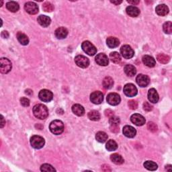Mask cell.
Returning a JSON list of instances; mask_svg holds the SVG:
<instances>
[{"label": "cell", "mask_w": 172, "mask_h": 172, "mask_svg": "<svg viewBox=\"0 0 172 172\" xmlns=\"http://www.w3.org/2000/svg\"><path fill=\"white\" fill-rule=\"evenodd\" d=\"M105 114L106 116L108 117H110L112 116H114V112H113L112 110H110V109H108V110H106L105 111Z\"/></svg>", "instance_id": "ee69618b"}, {"label": "cell", "mask_w": 172, "mask_h": 172, "mask_svg": "<svg viewBox=\"0 0 172 172\" xmlns=\"http://www.w3.org/2000/svg\"><path fill=\"white\" fill-rule=\"evenodd\" d=\"M110 58L111 61L114 63H119L121 61V57L120 54L117 52H112L110 54Z\"/></svg>", "instance_id": "e575fe53"}, {"label": "cell", "mask_w": 172, "mask_h": 172, "mask_svg": "<svg viewBox=\"0 0 172 172\" xmlns=\"http://www.w3.org/2000/svg\"><path fill=\"white\" fill-rule=\"evenodd\" d=\"M107 102L112 105H117L120 102V96L116 93H110L107 96Z\"/></svg>", "instance_id": "30bf717a"}, {"label": "cell", "mask_w": 172, "mask_h": 172, "mask_svg": "<svg viewBox=\"0 0 172 172\" xmlns=\"http://www.w3.org/2000/svg\"><path fill=\"white\" fill-rule=\"evenodd\" d=\"M38 97L40 100L44 102H49L51 101L53 98V93L48 89H42V90L39 92Z\"/></svg>", "instance_id": "ba28073f"}, {"label": "cell", "mask_w": 172, "mask_h": 172, "mask_svg": "<svg viewBox=\"0 0 172 172\" xmlns=\"http://www.w3.org/2000/svg\"><path fill=\"white\" fill-rule=\"evenodd\" d=\"M114 85V81L110 77H105L103 80V86L105 89H110Z\"/></svg>", "instance_id": "4dcf8cb0"}, {"label": "cell", "mask_w": 172, "mask_h": 172, "mask_svg": "<svg viewBox=\"0 0 172 172\" xmlns=\"http://www.w3.org/2000/svg\"><path fill=\"white\" fill-rule=\"evenodd\" d=\"M127 2L129 3H132V4L136 5V4H138L139 3V1H127Z\"/></svg>", "instance_id": "f907efd6"}, {"label": "cell", "mask_w": 172, "mask_h": 172, "mask_svg": "<svg viewBox=\"0 0 172 172\" xmlns=\"http://www.w3.org/2000/svg\"><path fill=\"white\" fill-rule=\"evenodd\" d=\"M144 167L147 170L150 171H155L157 169V164L151 161H147L144 163Z\"/></svg>", "instance_id": "1f68e13d"}, {"label": "cell", "mask_w": 172, "mask_h": 172, "mask_svg": "<svg viewBox=\"0 0 172 172\" xmlns=\"http://www.w3.org/2000/svg\"><path fill=\"white\" fill-rule=\"evenodd\" d=\"M120 123V118L117 116H112L110 118V120H109V123L110 124V126H118Z\"/></svg>", "instance_id": "74e56055"}, {"label": "cell", "mask_w": 172, "mask_h": 172, "mask_svg": "<svg viewBox=\"0 0 172 172\" xmlns=\"http://www.w3.org/2000/svg\"><path fill=\"white\" fill-rule=\"evenodd\" d=\"M68 30L64 27H59L55 30V36L58 39H63L67 37Z\"/></svg>", "instance_id": "ffe728a7"}, {"label": "cell", "mask_w": 172, "mask_h": 172, "mask_svg": "<svg viewBox=\"0 0 172 172\" xmlns=\"http://www.w3.org/2000/svg\"><path fill=\"white\" fill-rule=\"evenodd\" d=\"M163 29L166 34H170L172 32V24L171 22H167L163 26Z\"/></svg>", "instance_id": "d590c367"}, {"label": "cell", "mask_w": 172, "mask_h": 172, "mask_svg": "<svg viewBox=\"0 0 172 172\" xmlns=\"http://www.w3.org/2000/svg\"><path fill=\"white\" fill-rule=\"evenodd\" d=\"M143 63L148 67H153L156 64L155 60L153 57H152L149 55H144L143 57Z\"/></svg>", "instance_id": "7402d4cb"}, {"label": "cell", "mask_w": 172, "mask_h": 172, "mask_svg": "<svg viewBox=\"0 0 172 172\" xmlns=\"http://www.w3.org/2000/svg\"><path fill=\"white\" fill-rule=\"evenodd\" d=\"M147 128L150 131L155 132L157 131V126L153 122H149L147 124Z\"/></svg>", "instance_id": "ab89813d"}, {"label": "cell", "mask_w": 172, "mask_h": 172, "mask_svg": "<svg viewBox=\"0 0 172 172\" xmlns=\"http://www.w3.org/2000/svg\"><path fill=\"white\" fill-rule=\"evenodd\" d=\"M17 39L22 45H27L29 43V39L28 37L24 33L19 32L17 34Z\"/></svg>", "instance_id": "484cf974"}, {"label": "cell", "mask_w": 172, "mask_h": 172, "mask_svg": "<svg viewBox=\"0 0 172 172\" xmlns=\"http://www.w3.org/2000/svg\"><path fill=\"white\" fill-rule=\"evenodd\" d=\"M127 13L128 15H130L131 17H137L140 14V10L138 7L135 6H128L126 9Z\"/></svg>", "instance_id": "603a6c76"}, {"label": "cell", "mask_w": 172, "mask_h": 172, "mask_svg": "<svg viewBox=\"0 0 172 172\" xmlns=\"http://www.w3.org/2000/svg\"><path fill=\"white\" fill-rule=\"evenodd\" d=\"M108 135L104 132L100 131L96 135V139L100 143H105L108 139Z\"/></svg>", "instance_id": "f1b7e54d"}, {"label": "cell", "mask_w": 172, "mask_h": 172, "mask_svg": "<svg viewBox=\"0 0 172 172\" xmlns=\"http://www.w3.org/2000/svg\"><path fill=\"white\" fill-rule=\"evenodd\" d=\"M20 103L24 107L29 106L30 100L28 98H26V97H22L20 99Z\"/></svg>", "instance_id": "b9f144b4"}, {"label": "cell", "mask_w": 172, "mask_h": 172, "mask_svg": "<svg viewBox=\"0 0 172 172\" xmlns=\"http://www.w3.org/2000/svg\"><path fill=\"white\" fill-rule=\"evenodd\" d=\"M124 71L127 76L133 77L136 73V69L133 65H127L124 68Z\"/></svg>", "instance_id": "cb8c5ba5"}, {"label": "cell", "mask_w": 172, "mask_h": 172, "mask_svg": "<svg viewBox=\"0 0 172 172\" xmlns=\"http://www.w3.org/2000/svg\"><path fill=\"white\" fill-rule=\"evenodd\" d=\"M123 92L125 95L128 97H134L137 94V88L132 84H128L124 85Z\"/></svg>", "instance_id": "8992f818"}, {"label": "cell", "mask_w": 172, "mask_h": 172, "mask_svg": "<svg viewBox=\"0 0 172 172\" xmlns=\"http://www.w3.org/2000/svg\"><path fill=\"white\" fill-rule=\"evenodd\" d=\"M148 99L151 103H157L159 101V95L154 88H151L148 92Z\"/></svg>", "instance_id": "2e32d148"}, {"label": "cell", "mask_w": 172, "mask_h": 172, "mask_svg": "<svg viewBox=\"0 0 172 172\" xmlns=\"http://www.w3.org/2000/svg\"><path fill=\"white\" fill-rule=\"evenodd\" d=\"M37 21L41 26L43 27H47L50 25V22H51V19L47 15H41L38 17Z\"/></svg>", "instance_id": "ac0fdd59"}, {"label": "cell", "mask_w": 172, "mask_h": 172, "mask_svg": "<svg viewBox=\"0 0 172 172\" xmlns=\"http://www.w3.org/2000/svg\"><path fill=\"white\" fill-rule=\"evenodd\" d=\"M105 148L109 151H113L117 149L118 148V144L114 140H109L105 144Z\"/></svg>", "instance_id": "f546056e"}, {"label": "cell", "mask_w": 172, "mask_h": 172, "mask_svg": "<svg viewBox=\"0 0 172 172\" xmlns=\"http://www.w3.org/2000/svg\"><path fill=\"white\" fill-rule=\"evenodd\" d=\"M143 109L144 110H145L147 112H150L151 110H153V106L148 102H144L143 104Z\"/></svg>", "instance_id": "7bdbcfd3"}, {"label": "cell", "mask_w": 172, "mask_h": 172, "mask_svg": "<svg viewBox=\"0 0 172 172\" xmlns=\"http://www.w3.org/2000/svg\"><path fill=\"white\" fill-rule=\"evenodd\" d=\"M81 48L89 56H93L97 53L96 46L89 41H84L81 45Z\"/></svg>", "instance_id": "3957f363"}, {"label": "cell", "mask_w": 172, "mask_h": 172, "mask_svg": "<svg viewBox=\"0 0 172 172\" xmlns=\"http://www.w3.org/2000/svg\"><path fill=\"white\" fill-rule=\"evenodd\" d=\"M33 114L36 118L44 120L49 116V110L46 105L43 104H37L33 108Z\"/></svg>", "instance_id": "6da1fadb"}, {"label": "cell", "mask_w": 172, "mask_h": 172, "mask_svg": "<svg viewBox=\"0 0 172 172\" xmlns=\"http://www.w3.org/2000/svg\"><path fill=\"white\" fill-rule=\"evenodd\" d=\"M120 53L122 56L127 59H129L133 57L135 52L133 49L131 48V46L129 45H124L120 49Z\"/></svg>", "instance_id": "52a82bcc"}, {"label": "cell", "mask_w": 172, "mask_h": 172, "mask_svg": "<svg viewBox=\"0 0 172 172\" xmlns=\"http://www.w3.org/2000/svg\"><path fill=\"white\" fill-rule=\"evenodd\" d=\"M136 131L134 127L131 126H125L123 128V134L125 136L128 138H133L134 136L136 135Z\"/></svg>", "instance_id": "e0dca14e"}, {"label": "cell", "mask_w": 172, "mask_h": 172, "mask_svg": "<svg viewBox=\"0 0 172 172\" xmlns=\"http://www.w3.org/2000/svg\"><path fill=\"white\" fill-rule=\"evenodd\" d=\"M24 9L27 13L31 15H34L38 12V7L34 2H27L24 6Z\"/></svg>", "instance_id": "4fadbf2b"}, {"label": "cell", "mask_w": 172, "mask_h": 172, "mask_svg": "<svg viewBox=\"0 0 172 172\" xmlns=\"http://www.w3.org/2000/svg\"><path fill=\"white\" fill-rule=\"evenodd\" d=\"M101 170H102L104 171H111L110 167L106 165H104L102 167H101Z\"/></svg>", "instance_id": "bcb514c9"}, {"label": "cell", "mask_w": 172, "mask_h": 172, "mask_svg": "<svg viewBox=\"0 0 172 172\" xmlns=\"http://www.w3.org/2000/svg\"><path fill=\"white\" fill-rule=\"evenodd\" d=\"M111 3H112L113 4H115V5H118L120 3H122V1H110Z\"/></svg>", "instance_id": "681fc988"}, {"label": "cell", "mask_w": 172, "mask_h": 172, "mask_svg": "<svg viewBox=\"0 0 172 172\" xmlns=\"http://www.w3.org/2000/svg\"><path fill=\"white\" fill-rule=\"evenodd\" d=\"M104 95L100 91H96L91 93L90 100L92 103L95 104H100L103 101Z\"/></svg>", "instance_id": "8fae6325"}, {"label": "cell", "mask_w": 172, "mask_h": 172, "mask_svg": "<svg viewBox=\"0 0 172 172\" xmlns=\"http://www.w3.org/2000/svg\"><path fill=\"white\" fill-rule=\"evenodd\" d=\"M6 7L9 11L11 12H16L19 10V6L17 2H9L6 3Z\"/></svg>", "instance_id": "4316f807"}, {"label": "cell", "mask_w": 172, "mask_h": 172, "mask_svg": "<svg viewBox=\"0 0 172 172\" xmlns=\"http://www.w3.org/2000/svg\"><path fill=\"white\" fill-rule=\"evenodd\" d=\"M106 44L109 48L114 49L117 47V46H118V45H120V41L117 38L110 37L107 38Z\"/></svg>", "instance_id": "44dd1931"}, {"label": "cell", "mask_w": 172, "mask_h": 172, "mask_svg": "<svg viewBox=\"0 0 172 172\" xmlns=\"http://www.w3.org/2000/svg\"><path fill=\"white\" fill-rule=\"evenodd\" d=\"M88 118L92 121H97L100 119V113L96 110H92L88 113Z\"/></svg>", "instance_id": "d6a6232c"}, {"label": "cell", "mask_w": 172, "mask_h": 172, "mask_svg": "<svg viewBox=\"0 0 172 172\" xmlns=\"http://www.w3.org/2000/svg\"><path fill=\"white\" fill-rule=\"evenodd\" d=\"M1 117H2V118H1V120H2V123H1V128H3V126H4V124H6V122L4 121V118H3V116L2 115L1 116Z\"/></svg>", "instance_id": "c3c4849f"}, {"label": "cell", "mask_w": 172, "mask_h": 172, "mask_svg": "<svg viewBox=\"0 0 172 172\" xmlns=\"http://www.w3.org/2000/svg\"><path fill=\"white\" fill-rule=\"evenodd\" d=\"M131 122L136 126H143L145 124V118L139 114H134L131 117Z\"/></svg>", "instance_id": "5bb4252c"}, {"label": "cell", "mask_w": 172, "mask_h": 172, "mask_svg": "<svg viewBox=\"0 0 172 172\" xmlns=\"http://www.w3.org/2000/svg\"><path fill=\"white\" fill-rule=\"evenodd\" d=\"M128 106L131 110H136L138 107V104L135 100H130L128 101Z\"/></svg>", "instance_id": "60d3db41"}, {"label": "cell", "mask_w": 172, "mask_h": 172, "mask_svg": "<svg viewBox=\"0 0 172 172\" xmlns=\"http://www.w3.org/2000/svg\"><path fill=\"white\" fill-rule=\"evenodd\" d=\"M155 11L157 15H161V16H164V15H166L169 13V8H168V7L166 5L161 4L156 7Z\"/></svg>", "instance_id": "d6986e66"}, {"label": "cell", "mask_w": 172, "mask_h": 172, "mask_svg": "<svg viewBox=\"0 0 172 172\" xmlns=\"http://www.w3.org/2000/svg\"><path fill=\"white\" fill-rule=\"evenodd\" d=\"M110 131L113 132H119L118 126H110Z\"/></svg>", "instance_id": "f6af8a7d"}, {"label": "cell", "mask_w": 172, "mask_h": 172, "mask_svg": "<svg viewBox=\"0 0 172 172\" xmlns=\"http://www.w3.org/2000/svg\"><path fill=\"white\" fill-rule=\"evenodd\" d=\"M157 59L159 62H161V63L166 64L170 61V58L168 55H166V54H165L161 53V54H157Z\"/></svg>", "instance_id": "836d02e7"}, {"label": "cell", "mask_w": 172, "mask_h": 172, "mask_svg": "<svg viewBox=\"0 0 172 172\" xmlns=\"http://www.w3.org/2000/svg\"><path fill=\"white\" fill-rule=\"evenodd\" d=\"M2 37L3 38H7L9 37V34L7 32V31H3V32H2Z\"/></svg>", "instance_id": "7dc6e473"}, {"label": "cell", "mask_w": 172, "mask_h": 172, "mask_svg": "<svg viewBox=\"0 0 172 172\" xmlns=\"http://www.w3.org/2000/svg\"><path fill=\"white\" fill-rule=\"evenodd\" d=\"M45 139L42 136L38 135H34L30 139L31 146L37 149H40L45 145Z\"/></svg>", "instance_id": "277c9868"}, {"label": "cell", "mask_w": 172, "mask_h": 172, "mask_svg": "<svg viewBox=\"0 0 172 172\" xmlns=\"http://www.w3.org/2000/svg\"><path fill=\"white\" fill-rule=\"evenodd\" d=\"M42 9L46 12H51L54 10V6L50 2H45L42 6Z\"/></svg>", "instance_id": "8d00e7d4"}, {"label": "cell", "mask_w": 172, "mask_h": 172, "mask_svg": "<svg viewBox=\"0 0 172 172\" xmlns=\"http://www.w3.org/2000/svg\"><path fill=\"white\" fill-rule=\"evenodd\" d=\"M72 112L78 116H81L84 114V108L80 104H74L72 106Z\"/></svg>", "instance_id": "d4e9b609"}, {"label": "cell", "mask_w": 172, "mask_h": 172, "mask_svg": "<svg viewBox=\"0 0 172 172\" xmlns=\"http://www.w3.org/2000/svg\"><path fill=\"white\" fill-rule=\"evenodd\" d=\"M49 128L50 132L55 135H61L64 131V124L62 121L59 120H55L52 121L50 124Z\"/></svg>", "instance_id": "7a4b0ae2"}, {"label": "cell", "mask_w": 172, "mask_h": 172, "mask_svg": "<svg viewBox=\"0 0 172 172\" xmlns=\"http://www.w3.org/2000/svg\"><path fill=\"white\" fill-rule=\"evenodd\" d=\"M136 81L137 84L140 87L144 88L149 84L150 80L147 75H143V74H139L136 78Z\"/></svg>", "instance_id": "7c38bea8"}, {"label": "cell", "mask_w": 172, "mask_h": 172, "mask_svg": "<svg viewBox=\"0 0 172 172\" xmlns=\"http://www.w3.org/2000/svg\"><path fill=\"white\" fill-rule=\"evenodd\" d=\"M11 69V62L7 58H2L0 59V71L3 74L8 73Z\"/></svg>", "instance_id": "5b68a950"}, {"label": "cell", "mask_w": 172, "mask_h": 172, "mask_svg": "<svg viewBox=\"0 0 172 172\" xmlns=\"http://www.w3.org/2000/svg\"><path fill=\"white\" fill-rule=\"evenodd\" d=\"M41 170L42 171H55V169L50 164H43V165L41 167Z\"/></svg>", "instance_id": "f35d334b"}, {"label": "cell", "mask_w": 172, "mask_h": 172, "mask_svg": "<svg viewBox=\"0 0 172 172\" xmlns=\"http://www.w3.org/2000/svg\"><path fill=\"white\" fill-rule=\"evenodd\" d=\"M76 65L81 68H87L89 65V60L84 55H77L75 58Z\"/></svg>", "instance_id": "9c48e42d"}, {"label": "cell", "mask_w": 172, "mask_h": 172, "mask_svg": "<svg viewBox=\"0 0 172 172\" xmlns=\"http://www.w3.org/2000/svg\"><path fill=\"white\" fill-rule=\"evenodd\" d=\"M110 159L113 163L116 164V165H120V164H123L124 163V159L123 158L122 156L118 153L111 155Z\"/></svg>", "instance_id": "83f0119b"}, {"label": "cell", "mask_w": 172, "mask_h": 172, "mask_svg": "<svg viewBox=\"0 0 172 172\" xmlns=\"http://www.w3.org/2000/svg\"><path fill=\"white\" fill-rule=\"evenodd\" d=\"M96 62L100 66H107L109 63V59L104 53H100L96 57Z\"/></svg>", "instance_id": "9a60e30c"}]
</instances>
